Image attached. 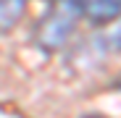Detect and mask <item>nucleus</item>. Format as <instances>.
Instances as JSON below:
<instances>
[{
    "mask_svg": "<svg viewBox=\"0 0 121 118\" xmlns=\"http://www.w3.org/2000/svg\"><path fill=\"white\" fill-rule=\"evenodd\" d=\"M82 16V0H58L53 11L45 13V18L37 26V45L42 50H58L69 42V37Z\"/></svg>",
    "mask_w": 121,
    "mask_h": 118,
    "instance_id": "obj_1",
    "label": "nucleus"
},
{
    "mask_svg": "<svg viewBox=\"0 0 121 118\" xmlns=\"http://www.w3.org/2000/svg\"><path fill=\"white\" fill-rule=\"evenodd\" d=\"M82 16L95 24L113 21L121 16V0H82Z\"/></svg>",
    "mask_w": 121,
    "mask_h": 118,
    "instance_id": "obj_2",
    "label": "nucleus"
},
{
    "mask_svg": "<svg viewBox=\"0 0 121 118\" xmlns=\"http://www.w3.org/2000/svg\"><path fill=\"white\" fill-rule=\"evenodd\" d=\"M26 8V0H0V29H11Z\"/></svg>",
    "mask_w": 121,
    "mask_h": 118,
    "instance_id": "obj_3",
    "label": "nucleus"
},
{
    "mask_svg": "<svg viewBox=\"0 0 121 118\" xmlns=\"http://www.w3.org/2000/svg\"><path fill=\"white\" fill-rule=\"evenodd\" d=\"M108 45H111L113 50H121V24H118L111 34H108Z\"/></svg>",
    "mask_w": 121,
    "mask_h": 118,
    "instance_id": "obj_4",
    "label": "nucleus"
},
{
    "mask_svg": "<svg viewBox=\"0 0 121 118\" xmlns=\"http://www.w3.org/2000/svg\"><path fill=\"white\" fill-rule=\"evenodd\" d=\"M82 118H105V115H100V113H87V115H82Z\"/></svg>",
    "mask_w": 121,
    "mask_h": 118,
    "instance_id": "obj_5",
    "label": "nucleus"
}]
</instances>
